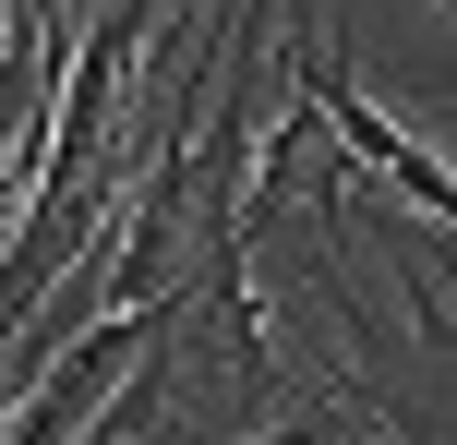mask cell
<instances>
[{"label":"cell","instance_id":"6da1fadb","mask_svg":"<svg viewBox=\"0 0 457 445\" xmlns=\"http://www.w3.org/2000/svg\"><path fill=\"white\" fill-rule=\"evenodd\" d=\"M157 326H169V313H109L96 337H72V350L48 361V385L24 398V422L0 433V445H61V433H72V422L96 409V385H109V374H133V361L157 350Z\"/></svg>","mask_w":457,"mask_h":445},{"label":"cell","instance_id":"7a4b0ae2","mask_svg":"<svg viewBox=\"0 0 457 445\" xmlns=\"http://www.w3.org/2000/svg\"><path fill=\"white\" fill-rule=\"evenodd\" d=\"M301 85H313V109H325V120H337V144H349V157H361V169H386V181H397V193H410V205H421V217H434V229H445V169H434V157H421V144H410V133H397V120H386V109H373V96H361V85H349V72H337V61H313V72H301Z\"/></svg>","mask_w":457,"mask_h":445}]
</instances>
